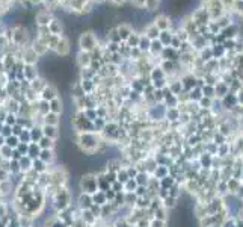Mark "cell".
I'll return each mask as SVG.
<instances>
[{
	"label": "cell",
	"mask_w": 243,
	"mask_h": 227,
	"mask_svg": "<svg viewBox=\"0 0 243 227\" xmlns=\"http://www.w3.org/2000/svg\"><path fill=\"white\" fill-rule=\"evenodd\" d=\"M116 32H118V36H119V39H125L127 41V38H129L133 32H131V27L129 26V24H121V26H118L116 27Z\"/></svg>",
	"instance_id": "cell-4"
},
{
	"label": "cell",
	"mask_w": 243,
	"mask_h": 227,
	"mask_svg": "<svg viewBox=\"0 0 243 227\" xmlns=\"http://www.w3.org/2000/svg\"><path fill=\"white\" fill-rule=\"evenodd\" d=\"M48 30H50V35H55V36H60V34L63 32V26H62V21L53 18L50 24H48Z\"/></svg>",
	"instance_id": "cell-2"
},
{
	"label": "cell",
	"mask_w": 243,
	"mask_h": 227,
	"mask_svg": "<svg viewBox=\"0 0 243 227\" xmlns=\"http://www.w3.org/2000/svg\"><path fill=\"white\" fill-rule=\"evenodd\" d=\"M70 50V46H68V39L65 38H59L58 44H56V51L59 55H67Z\"/></svg>",
	"instance_id": "cell-5"
},
{
	"label": "cell",
	"mask_w": 243,
	"mask_h": 227,
	"mask_svg": "<svg viewBox=\"0 0 243 227\" xmlns=\"http://www.w3.org/2000/svg\"><path fill=\"white\" fill-rule=\"evenodd\" d=\"M146 38H156L157 35H158V27L154 24V26H150V27H148L146 29Z\"/></svg>",
	"instance_id": "cell-7"
},
{
	"label": "cell",
	"mask_w": 243,
	"mask_h": 227,
	"mask_svg": "<svg viewBox=\"0 0 243 227\" xmlns=\"http://www.w3.org/2000/svg\"><path fill=\"white\" fill-rule=\"evenodd\" d=\"M44 97L45 99H55L56 96H55V91H53L51 88H47L45 91H44Z\"/></svg>",
	"instance_id": "cell-9"
},
{
	"label": "cell",
	"mask_w": 243,
	"mask_h": 227,
	"mask_svg": "<svg viewBox=\"0 0 243 227\" xmlns=\"http://www.w3.org/2000/svg\"><path fill=\"white\" fill-rule=\"evenodd\" d=\"M136 2H139V0H136ZM142 2H145V0H142Z\"/></svg>",
	"instance_id": "cell-11"
},
{
	"label": "cell",
	"mask_w": 243,
	"mask_h": 227,
	"mask_svg": "<svg viewBox=\"0 0 243 227\" xmlns=\"http://www.w3.org/2000/svg\"><path fill=\"white\" fill-rule=\"evenodd\" d=\"M79 61H80V64H82V65H89V62H91V56H89L88 51H82Z\"/></svg>",
	"instance_id": "cell-6"
},
{
	"label": "cell",
	"mask_w": 243,
	"mask_h": 227,
	"mask_svg": "<svg viewBox=\"0 0 243 227\" xmlns=\"http://www.w3.org/2000/svg\"><path fill=\"white\" fill-rule=\"evenodd\" d=\"M51 20L53 18H51V15H50L48 11H41V12L36 14V23H38V26H48Z\"/></svg>",
	"instance_id": "cell-3"
},
{
	"label": "cell",
	"mask_w": 243,
	"mask_h": 227,
	"mask_svg": "<svg viewBox=\"0 0 243 227\" xmlns=\"http://www.w3.org/2000/svg\"><path fill=\"white\" fill-rule=\"evenodd\" d=\"M79 44L82 51H91L92 49L97 47V38H95V34L92 32H83L79 38Z\"/></svg>",
	"instance_id": "cell-1"
},
{
	"label": "cell",
	"mask_w": 243,
	"mask_h": 227,
	"mask_svg": "<svg viewBox=\"0 0 243 227\" xmlns=\"http://www.w3.org/2000/svg\"><path fill=\"white\" fill-rule=\"evenodd\" d=\"M127 41H129V44H130L131 47H136L137 44H139V38H137V36H133V34H131L129 38H127Z\"/></svg>",
	"instance_id": "cell-8"
},
{
	"label": "cell",
	"mask_w": 243,
	"mask_h": 227,
	"mask_svg": "<svg viewBox=\"0 0 243 227\" xmlns=\"http://www.w3.org/2000/svg\"><path fill=\"white\" fill-rule=\"evenodd\" d=\"M30 2H32V3H39L41 0H30Z\"/></svg>",
	"instance_id": "cell-10"
}]
</instances>
